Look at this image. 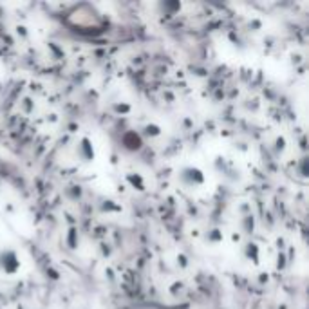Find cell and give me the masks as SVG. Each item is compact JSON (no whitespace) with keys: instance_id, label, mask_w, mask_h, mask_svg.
Listing matches in <instances>:
<instances>
[]
</instances>
